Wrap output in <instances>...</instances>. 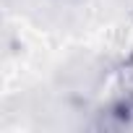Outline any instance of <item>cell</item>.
I'll use <instances>...</instances> for the list:
<instances>
[{
	"label": "cell",
	"mask_w": 133,
	"mask_h": 133,
	"mask_svg": "<svg viewBox=\"0 0 133 133\" xmlns=\"http://www.w3.org/2000/svg\"><path fill=\"white\" fill-rule=\"evenodd\" d=\"M117 89H120V102L133 110V55L117 68Z\"/></svg>",
	"instance_id": "6da1fadb"
}]
</instances>
